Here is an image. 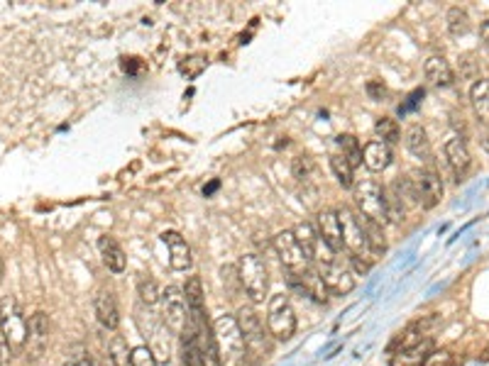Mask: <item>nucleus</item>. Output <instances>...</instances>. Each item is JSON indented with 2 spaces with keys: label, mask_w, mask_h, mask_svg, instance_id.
Listing matches in <instances>:
<instances>
[{
  "label": "nucleus",
  "mask_w": 489,
  "mask_h": 366,
  "mask_svg": "<svg viewBox=\"0 0 489 366\" xmlns=\"http://www.w3.org/2000/svg\"><path fill=\"white\" fill-rule=\"evenodd\" d=\"M426 366H457V359L450 350H433V354L428 356Z\"/></svg>",
  "instance_id": "f704fd0d"
},
{
  "label": "nucleus",
  "mask_w": 489,
  "mask_h": 366,
  "mask_svg": "<svg viewBox=\"0 0 489 366\" xmlns=\"http://www.w3.org/2000/svg\"><path fill=\"white\" fill-rule=\"evenodd\" d=\"M237 276H240L242 291L248 293L252 303H265L270 291V273L259 254H242L237 261Z\"/></svg>",
  "instance_id": "20e7f679"
},
{
  "label": "nucleus",
  "mask_w": 489,
  "mask_h": 366,
  "mask_svg": "<svg viewBox=\"0 0 489 366\" xmlns=\"http://www.w3.org/2000/svg\"><path fill=\"white\" fill-rule=\"evenodd\" d=\"M64 366H76V364H73V361H71V364H64Z\"/></svg>",
  "instance_id": "a19ab883"
},
{
  "label": "nucleus",
  "mask_w": 489,
  "mask_h": 366,
  "mask_svg": "<svg viewBox=\"0 0 489 366\" xmlns=\"http://www.w3.org/2000/svg\"><path fill=\"white\" fill-rule=\"evenodd\" d=\"M362 225H365V234H367V242H370L372 252H374V254H384V252H387V239H384L382 228L374 225V222L365 220V217H362Z\"/></svg>",
  "instance_id": "473e14b6"
},
{
  "label": "nucleus",
  "mask_w": 489,
  "mask_h": 366,
  "mask_svg": "<svg viewBox=\"0 0 489 366\" xmlns=\"http://www.w3.org/2000/svg\"><path fill=\"white\" fill-rule=\"evenodd\" d=\"M0 366H3V361H0Z\"/></svg>",
  "instance_id": "79ce46f5"
},
{
  "label": "nucleus",
  "mask_w": 489,
  "mask_h": 366,
  "mask_svg": "<svg viewBox=\"0 0 489 366\" xmlns=\"http://www.w3.org/2000/svg\"><path fill=\"white\" fill-rule=\"evenodd\" d=\"M272 244H274L276 256H279L281 267L289 271V276H301V273L313 269V261H311L309 254L304 252V247H301V242L296 239L294 230H281V232H276Z\"/></svg>",
  "instance_id": "6e6552de"
},
{
  "label": "nucleus",
  "mask_w": 489,
  "mask_h": 366,
  "mask_svg": "<svg viewBox=\"0 0 489 366\" xmlns=\"http://www.w3.org/2000/svg\"><path fill=\"white\" fill-rule=\"evenodd\" d=\"M184 295H186V305H189V322H191V325H211L201 278L198 276L189 278L184 286Z\"/></svg>",
  "instance_id": "4468645a"
},
{
  "label": "nucleus",
  "mask_w": 489,
  "mask_h": 366,
  "mask_svg": "<svg viewBox=\"0 0 489 366\" xmlns=\"http://www.w3.org/2000/svg\"><path fill=\"white\" fill-rule=\"evenodd\" d=\"M337 220H340V230H343V247L350 252V256H357V259H365L367 264H374L377 254L372 252L370 242H367L362 217L355 215L350 208H340Z\"/></svg>",
  "instance_id": "423d86ee"
},
{
  "label": "nucleus",
  "mask_w": 489,
  "mask_h": 366,
  "mask_svg": "<svg viewBox=\"0 0 489 366\" xmlns=\"http://www.w3.org/2000/svg\"><path fill=\"white\" fill-rule=\"evenodd\" d=\"M367 93H370L372 98H382L387 90H384V86H379L377 81H370V84H367Z\"/></svg>",
  "instance_id": "4c0bfd02"
},
{
  "label": "nucleus",
  "mask_w": 489,
  "mask_h": 366,
  "mask_svg": "<svg viewBox=\"0 0 489 366\" xmlns=\"http://www.w3.org/2000/svg\"><path fill=\"white\" fill-rule=\"evenodd\" d=\"M484 147H487V149H489V134H487V139H484Z\"/></svg>",
  "instance_id": "ea45409f"
},
{
  "label": "nucleus",
  "mask_w": 489,
  "mask_h": 366,
  "mask_svg": "<svg viewBox=\"0 0 489 366\" xmlns=\"http://www.w3.org/2000/svg\"><path fill=\"white\" fill-rule=\"evenodd\" d=\"M404 145L411 154L421 161H431L433 159V149H431V139H428L426 130L418 125V122H411L409 127L404 130Z\"/></svg>",
  "instance_id": "aec40b11"
},
{
  "label": "nucleus",
  "mask_w": 489,
  "mask_h": 366,
  "mask_svg": "<svg viewBox=\"0 0 489 366\" xmlns=\"http://www.w3.org/2000/svg\"><path fill=\"white\" fill-rule=\"evenodd\" d=\"M294 234H296V239L301 242V247H304V252L309 254V259L313 261V252H315V244H318V232H315V228L311 225V222H298L296 228H294Z\"/></svg>",
  "instance_id": "c85d7f7f"
},
{
  "label": "nucleus",
  "mask_w": 489,
  "mask_h": 366,
  "mask_svg": "<svg viewBox=\"0 0 489 366\" xmlns=\"http://www.w3.org/2000/svg\"><path fill=\"white\" fill-rule=\"evenodd\" d=\"M291 171H294V178H296V181L311 183L315 178L313 159H309V156H296V159L291 161Z\"/></svg>",
  "instance_id": "72a5a7b5"
},
{
  "label": "nucleus",
  "mask_w": 489,
  "mask_h": 366,
  "mask_svg": "<svg viewBox=\"0 0 489 366\" xmlns=\"http://www.w3.org/2000/svg\"><path fill=\"white\" fill-rule=\"evenodd\" d=\"M470 103L479 120L489 127V78H477L470 88Z\"/></svg>",
  "instance_id": "b1692460"
},
{
  "label": "nucleus",
  "mask_w": 489,
  "mask_h": 366,
  "mask_svg": "<svg viewBox=\"0 0 489 366\" xmlns=\"http://www.w3.org/2000/svg\"><path fill=\"white\" fill-rule=\"evenodd\" d=\"M423 73H426L428 84L438 86V88L453 86V81H455V71H453V66H450V61L440 54L428 56L426 64H423Z\"/></svg>",
  "instance_id": "a211bd4d"
},
{
  "label": "nucleus",
  "mask_w": 489,
  "mask_h": 366,
  "mask_svg": "<svg viewBox=\"0 0 489 366\" xmlns=\"http://www.w3.org/2000/svg\"><path fill=\"white\" fill-rule=\"evenodd\" d=\"M137 295H140L142 305H147V308H152V305H157L162 300V291H159L157 281L150 273H142L137 278Z\"/></svg>",
  "instance_id": "393cba45"
},
{
  "label": "nucleus",
  "mask_w": 489,
  "mask_h": 366,
  "mask_svg": "<svg viewBox=\"0 0 489 366\" xmlns=\"http://www.w3.org/2000/svg\"><path fill=\"white\" fill-rule=\"evenodd\" d=\"M162 239L169 247V267L174 269V271H189L193 264L189 242H186L179 232H174V230H167V232L162 234Z\"/></svg>",
  "instance_id": "dca6fc26"
},
{
  "label": "nucleus",
  "mask_w": 489,
  "mask_h": 366,
  "mask_svg": "<svg viewBox=\"0 0 489 366\" xmlns=\"http://www.w3.org/2000/svg\"><path fill=\"white\" fill-rule=\"evenodd\" d=\"M93 308H96V317L106 330H118L120 325V310H118V300L110 291H98L96 300H93Z\"/></svg>",
  "instance_id": "6ab92c4d"
},
{
  "label": "nucleus",
  "mask_w": 489,
  "mask_h": 366,
  "mask_svg": "<svg viewBox=\"0 0 489 366\" xmlns=\"http://www.w3.org/2000/svg\"><path fill=\"white\" fill-rule=\"evenodd\" d=\"M93 366H96V364H93Z\"/></svg>",
  "instance_id": "37998d69"
},
{
  "label": "nucleus",
  "mask_w": 489,
  "mask_h": 366,
  "mask_svg": "<svg viewBox=\"0 0 489 366\" xmlns=\"http://www.w3.org/2000/svg\"><path fill=\"white\" fill-rule=\"evenodd\" d=\"M132 366H157V359L150 347H135L132 350Z\"/></svg>",
  "instance_id": "c9c22d12"
},
{
  "label": "nucleus",
  "mask_w": 489,
  "mask_h": 366,
  "mask_svg": "<svg viewBox=\"0 0 489 366\" xmlns=\"http://www.w3.org/2000/svg\"><path fill=\"white\" fill-rule=\"evenodd\" d=\"M479 37H482L484 47L489 49V20H487V23H482V27H479Z\"/></svg>",
  "instance_id": "58836bf2"
},
{
  "label": "nucleus",
  "mask_w": 489,
  "mask_h": 366,
  "mask_svg": "<svg viewBox=\"0 0 489 366\" xmlns=\"http://www.w3.org/2000/svg\"><path fill=\"white\" fill-rule=\"evenodd\" d=\"M436 342L433 337H426L421 342L411 344V347H404V350H396L389 359V366H426L428 356L433 354Z\"/></svg>",
  "instance_id": "f3484780"
},
{
  "label": "nucleus",
  "mask_w": 489,
  "mask_h": 366,
  "mask_svg": "<svg viewBox=\"0 0 489 366\" xmlns=\"http://www.w3.org/2000/svg\"><path fill=\"white\" fill-rule=\"evenodd\" d=\"M213 334L218 344L220 364L223 366H245L248 364V347L240 332L235 315H218L213 320Z\"/></svg>",
  "instance_id": "f257e3e1"
},
{
  "label": "nucleus",
  "mask_w": 489,
  "mask_h": 366,
  "mask_svg": "<svg viewBox=\"0 0 489 366\" xmlns=\"http://www.w3.org/2000/svg\"><path fill=\"white\" fill-rule=\"evenodd\" d=\"M337 145H340V149H343V156L348 159L350 167H360L362 164V147L360 142L353 137V134H343V137H337Z\"/></svg>",
  "instance_id": "c756f323"
},
{
  "label": "nucleus",
  "mask_w": 489,
  "mask_h": 366,
  "mask_svg": "<svg viewBox=\"0 0 489 366\" xmlns=\"http://www.w3.org/2000/svg\"><path fill=\"white\" fill-rule=\"evenodd\" d=\"M401 193L423 208H436L443 198V178L433 169H416L401 183Z\"/></svg>",
  "instance_id": "f03ea898"
},
{
  "label": "nucleus",
  "mask_w": 489,
  "mask_h": 366,
  "mask_svg": "<svg viewBox=\"0 0 489 366\" xmlns=\"http://www.w3.org/2000/svg\"><path fill=\"white\" fill-rule=\"evenodd\" d=\"M443 154H445V161H448V167L453 169V173L457 176V181H462L465 173L470 171V167H473V154H470L467 142L462 137L448 139L443 147Z\"/></svg>",
  "instance_id": "2eb2a0df"
},
{
  "label": "nucleus",
  "mask_w": 489,
  "mask_h": 366,
  "mask_svg": "<svg viewBox=\"0 0 489 366\" xmlns=\"http://www.w3.org/2000/svg\"><path fill=\"white\" fill-rule=\"evenodd\" d=\"M374 130H377L379 139H382L384 145H396L401 137V127L399 122L392 120V117H379L377 125H374Z\"/></svg>",
  "instance_id": "7c9ffc66"
},
{
  "label": "nucleus",
  "mask_w": 489,
  "mask_h": 366,
  "mask_svg": "<svg viewBox=\"0 0 489 366\" xmlns=\"http://www.w3.org/2000/svg\"><path fill=\"white\" fill-rule=\"evenodd\" d=\"M318 276H321L323 286L328 289V293L333 295H348L355 289V278L340 261H331V264H318L315 267Z\"/></svg>",
  "instance_id": "9b49d317"
},
{
  "label": "nucleus",
  "mask_w": 489,
  "mask_h": 366,
  "mask_svg": "<svg viewBox=\"0 0 489 366\" xmlns=\"http://www.w3.org/2000/svg\"><path fill=\"white\" fill-rule=\"evenodd\" d=\"M110 359L112 366H132V350H128V342L120 334L110 339Z\"/></svg>",
  "instance_id": "2f4dec72"
},
{
  "label": "nucleus",
  "mask_w": 489,
  "mask_h": 366,
  "mask_svg": "<svg viewBox=\"0 0 489 366\" xmlns=\"http://www.w3.org/2000/svg\"><path fill=\"white\" fill-rule=\"evenodd\" d=\"M470 29H473L470 15H467L462 8H450L448 10V32L453 34V37H465Z\"/></svg>",
  "instance_id": "cd10ccee"
},
{
  "label": "nucleus",
  "mask_w": 489,
  "mask_h": 366,
  "mask_svg": "<svg viewBox=\"0 0 489 366\" xmlns=\"http://www.w3.org/2000/svg\"><path fill=\"white\" fill-rule=\"evenodd\" d=\"M98 249H101V256H103V264L110 269L112 273H123L125 267H128V256H125L123 247L112 237H101L98 239Z\"/></svg>",
  "instance_id": "5701e85b"
},
{
  "label": "nucleus",
  "mask_w": 489,
  "mask_h": 366,
  "mask_svg": "<svg viewBox=\"0 0 489 366\" xmlns=\"http://www.w3.org/2000/svg\"><path fill=\"white\" fill-rule=\"evenodd\" d=\"M237 325H240V332L245 337V347H248V356H252L254 361H265L272 352V342H270V332L265 330V322L259 320V315L242 305L235 315Z\"/></svg>",
  "instance_id": "7ed1b4c3"
},
{
  "label": "nucleus",
  "mask_w": 489,
  "mask_h": 366,
  "mask_svg": "<svg viewBox=\"0 0 489 366\" xmlns=\"http://www.w3.org/2000/svg\"><path fill=\"white\" fill-rule=\"evenodd\" d=\"M315 232H318V237H321L335 254H340V252L345 249L343 230H340V220H337V210H333V208H323V210L318 212V217H315Z\"/></svg>",
  "instance_id": "ddd939ff"
},
{
  "label": "nucleus",
  "mask_w": 489,
  "mask_h": 366,
  "mask_svg": "<svg viewBox=\"0 0 489 366\" xmlns=\"http://www.w3.org/2000/svg\"><path fill=\"white\" fill-rule=\"evenodd\" d=\"M289 283H291L294 289L301 291L304 295L313 298L315 303H328V289L323 286L321 276H318V271H315V269L301 273V276H289Z\"/></svg>",
  "instance_id": "412c9836"
},
{
  "label": "nucleus",
  "mask_w": 489,
  "mask_h": 366,
  "mask_svg": "<svg viewBox=\"0 0 489 366\" xmlns=\"http://www.w3.org/2000/svg\"><path fill=\"white\" fill-rule=\"evenodd\" d=\"M186 295L184 289L179 286H167V291L162 293V317L164 325L169 328V332L181 334L189 322V315H186Z\"/></svg>",
  "instance_id": "9d476101"
},
{
  "label": "nucleus",
  "mask_w": 489,
  "mask_h": 366,
  "mask_svg": "<svg viewBox=\"0 0 489 366\" xmlns=\"http://www.w3.org/2000/svg\"><path fill=\"white\" fill-rule=\"evenodd\" d=\"M181 359H184V366H206L196 342H193V334L189 325H186L184 332H181Z\"/></svg>",
  "instance_id": "a878e982"
},
{
  "label": "nucleus",
  "mask_w": 489,
  "mask_h": 366,
  "mask_svg": "<svg viewBox=\"0 0 489 366\" xmlns=\"http://www.w3.org/2000/svg\"><path fill=\"white\" fill-rule=\"evenodd\" d=\"M355 203L360 208V215L365 220L374 222L384 228L389 222V208H387V191L377 181H360L355 183Z\"/></svg>",
  "instance_id": "39448f33"
},
{
  "label": "nucleus",
  "mask_w": 489,
  "mask_h": 366,
  "mask_svg": "<svg viewBox=\"0 0 489 366\" xmlns=\"http://www.w3.org/2000/svg\"><path fill=\"white\" fill-rule=\"evenodd\" d=\"M331 169L333 173H335L337 183L343 186V188H355V169L348 164V159H345L343 154H333L331 156Z\"/></svg>",
  "instance_id": "bb28decb"
},
{
  "label": "nucleus",
  "mask_w": 489,
  "mask_h": 366,
  "mask_svg": "<svg viewBox=\"0 0 489 366\" xmlns=\"http://www.w3.org/2000/svg\"><path fill=\"white\" fill-rule=\"evenodd\" d=\"M362 164L370 171H384L392 164V147L384 145L382 139H372L362 149Z\"/></svg>",
  "instance_id": "4be33fe9"
},
{
  "label": "nucleus",
  "mask_w": 489,
  "mask_h": 366,
  "mask_svg": "<svg viewBox=\"0 0 489 366\" xmlns=\"http://www.w3.org/2000/svg\"><path fill=\"white\" fill-rule=\"evenodd\" d=\"M267 332L274 339H287L294 337L296 332V313H294L291 303H289V295L276 293L270 298V305H267Z\"/></svg>",
  "instance_id": "1a4fd4ad"
},
{
  "label": "nucleus",
  "mask_w": 489,
  "mask_h": 366,
  "mask_svg": "<svg viewBox=\"0 0 489 366\" xmlns=\"http://www.w3.org/2000/svg\"><path fill=\"white\" fill-rule=\"evenodd\" d=\"M0 330L10 352H20L27 347V320L12 295L0 300Z\"/></svg>",
  "instance_id": "0eeeda50"
},
{
  "label": "nucleus",
  "mask_w": 489,
  "mask_h": 366,
  "mask_svg": "<svg viewBox=\"0 0 489 366\" xmlns=\"http://www.w3.org/2000/svg\"><path fill=\"white\" fill-rule=\"evenodd\" d=\"M350 261H353L355 271H357V273H362V276H365V273L370 271V267H372V264H367L365 259H357V256H350Z\"/></svg>",
  "instance_id": "e433bc0d"
},
{
  "label": "nucleus",
  "mask_w": 489,
  "mask_h": 366,
  "mask_svg": "<svg viewBox=\"0 0 489 366\" xmlns=\"http://www.w3.org/2000/svg\"><path fill=\"white\" fill-rule=\"evenodd\" d=\"M49 347V315L45 310H37L27 322V352L29 359L37 361Z\"/></svg>",
  "instance_id": "f8f14e48"
}]
</instances>
